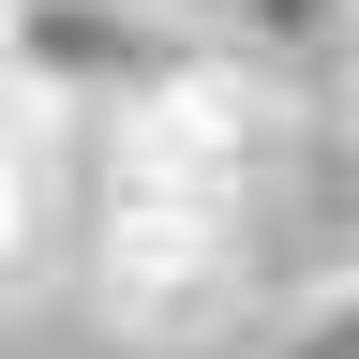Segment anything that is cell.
Listing matches in <instances>:
<instances>
[{"label": "cell", "mask_w": 359, "mask_h": 359, "mask_svg": "<svg viewBox=\"0 0 359 359\" xmlns=\"http://www.w3.org/2000/svg\"><path fill=\"white\" fill-rule=\"evenodd\" d=\"M45 120H60V105H45V90H15V60H0V285H15V269H30V240H45Z\"/></svg>", "instance_id": "cell-3"}, {"label": "cell", "mask_w": 359, "mask_h": 359, "mask_svg": "<svg viewBox=\"0 0 359 359\" xmlns=\"http://www.w3.org/2000/svg\"><path fill=\"white\" fill-rule=\"evenodd\" d=\"M0 60H15V90H45L60 120H105L135 90L195 75L210 30H180L165 0H0Z\"/></svg>", "instance_id": "cell-2"}, {"label": "cell", "mask_w": 359, "mask_h": 359, "mask_svg": "<svg viewBox=\"0 0 359 359\" xmlns=\"http://www.w3.org/2000/svg\"><path fill=\"white\" fill-rule=\"evenodd\" d=\"M224 45H255L269 75H299V60H359V0H224Z\"/></svg>", "instance_id": "cell-4"}, {"label": "cell", "mask_w": 359, "mask_h": 359, "mask_svg": "<svg viewBox=\"0 0 359 359\" xmlns=\"http://www.w3.org/2000/svg\"><path fill=\"white\" fill-rule=\"evenodd\" d=\"M90 165V299H105L120 344H195L224 330L255 269V195H269V135H285V75L255 45H210L195 75L135 90V105L75 120Z\"/></svg>", "instance_id": "cell-1"}, {"label": "cell", "mask_w": 359, "mask_h": 359, "mask_svg": "<svg viewBox=\"0 0 359 359\" xmlns=\"http://www.w3.org/2000/svg\"><path fill=\"white\" fill-rule=\"evenodd\" d=\"M285 359H359V269H344V285L299 314V344H285Z\"/></svg>", "instance_id": "cell-5"}]
</instances>
